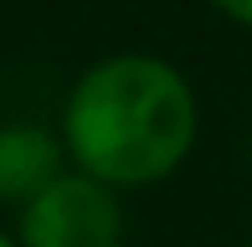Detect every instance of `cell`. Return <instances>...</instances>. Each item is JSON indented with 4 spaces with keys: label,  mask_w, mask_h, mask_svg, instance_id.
I'll list each match as a JSON object with an SVG mask.
<instances>
[{
    "label": "cell",
    "mask_w": 252,
    "mask_h": 247,
    "mask_svg": "<svg viewBox=\"0 0 252 247\" xmlns=\"http://www.w3.org/2000/svg\"><path fill=\"white\" fill-rule=\"evenodd\" d=\"M196 93L186 72L150 52L98 57L62 103V144L77 170L113 190H139L186 165L196 150Z\"/></svg>",
    "instance_id": "cell-1"
},
{
    "label": "cell",
    "mask_w": 252,
    "mask_h": 247,
    "mask_svg": "<svg viewBox=\"0 0 252 247\" xmlns=\"http://www.w3.org/2000/svg\"><path fill=\"white\" fill-rule=\"evenodd\" d=\"M16 242L21 247H124L119 190L72 165L21 206Z\"/></svg>",
    "instance_id": "cell-2"
},
{
    "label": "cell",
    "mask_w": 252,
    "mask_h": 247,
    "mask_svg": "<svg viewBox=\"0 0 252 247\" xmlns=\"http://www.w3.org/2000/svg\"><path fill=\"white\" fill-rule=\"evenodd\" d=\"M67 144L41 124H0V206H26L62 175Z\"/></svg>",
    "instance_id": "cell-3"
},
{
    "label": "cell",
    "mask_w": 252,
    "mask_h": 247,
    "mask_svg": "<svg viewBox=\"0 0 252 247\" xmlns=\"http://www.w3.org/2000/svg\"><path fill=\"white\" fill-rule=\"evenodd\" d=\"M216 10H221L226 21H237V26H252V0H211Z\"/></svg>",
    "instance_id": "cell-4"
},
{
    "label": "cell",
    "mask_w": 252,
    "mask_h": 247,
    "mask_svg": "<svg viewBox=\"0 0 252 247\" xmlns=\"http://www.w3.org/2000/svg\"><path fill=\"white\" fill-rule=\"evenodd\" d=\"M0 247H21V242H16V237H10V232H0Z\"/></svg>",
    "instance_id": "cell-5"
}]
</instances>
